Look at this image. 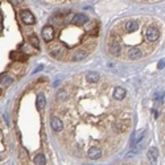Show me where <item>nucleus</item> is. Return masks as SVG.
<instances>
[{
    "instance_id": "obj_1",
    "label": "nucleus",
    "mask_w": 165,
    "mask_h": 165,
    "mask_svg": "<svg viewBox=\"0 0 165 165\" xmlns=\"http://www.w3.org/2000/svg\"><path fill=\"white\" fill-rule=\"evenodd\" d=\"M160 38V31L157 27H155V25L149 24L148 27L145 28V40L148 41V42H151V44H155V42H157Z\"/></svg>"
},
{
    "instance_id": "obj_2",
    "label": "nucleus",
    "mask_w": 165,
    "mask_h": 165,
    "mask_svg": "<svg viewBox=\"0 0 165 165\" xmlns=\"http://www.w3.org/2000/svg\"><path fill=\"white\" fill-rule=\"evenodd\" d=\"M144 56L143 50L140 48H131V49H127V59L130 61H137V59H140L141 57Z\"/></svg>"
},
{
    "instance_id": "obj_3",
    "label": "nucleus",
    "mask_w": 165,
    "mask_h": 165,
    "mask_svg": "<svg viewBox=\"0 0 165 165\" xmlns=\"http://www.w3.org/2000/svg\"><path fill=\"white\" fill-rule=\"evenodd\" d=\"M20 19H21V21L27 25H32V24L36 22V17H34L33 13L28 10H22L21 12H20Z\"/></svg>"
},
{
    "instance_id": "obj_4",
    "label": "nucleus",
    "mask_w": 165,
    "mask_h": 165,
    "mask_svg": "<svg viewBox=\"0 0 165 165\" xmlns=\"http://www.w3.org/2000/svg\"><path fill=\"white\" fill-rule=\"evenodd\" d=\"M41 34H42V38H44L45 42H50V41L54 38L56 31H54V28L52 27V25H45L44 28H42Z\"/></svg>"
},
{
    "instance_id": "obj_5",
    "label": "nucleus",
    "mask_w": 165,
    "mask_h": 165,
    "mask_svg": "<svg viewBox=\"0 0 165 165\" xmlns=\"http://www.w3.org/2000/svg\"><path fill=\"white\" fill-rule=\"evenodd\" d=\"M108 52H110V54H112L114 57H120L121 56L120 45H119L115 40H112V38H108Z\"/></svg>"
},
{
    "instance_id": "obj_6",
    "label": "nucleus",
    "mask_w": 165,
    "mask_h": 165,
    "mask_svg": "<svg viewBox=\"0 0 165 165\" xmlns=\"http://www.w3.org/2000/svg\"><path fill=\"white\" fill-rule=\"evenodd\" d=\"M87 21H89V17L85 13H77V15H74V17L72 20L73 25H75V27H82Z\"/></svg>"
},
{
    "instance_id": "obj_7",
    "label": "nucleus",
    "mask_w": 165,
    "mask_h": 165,
    "mask_svg": "<svg viewBox=\"0 0 165 165\" xmlns=\"http://www.w3.org/2000/svg\"><path fill=\"white\" fill-rule=\"evenodd\" d=\"M87 156H89V159H91V160H98V159H100V156H102V149H100L98 145H93L89 148Z\"/></svg>"
},
{
    "instance_id": "obj_8",
    "label": "nucleus",
    "mask_w": 165,
    "mask_h": 165,
    "mask_svg": "<svg viewBox=\"0 0 165 165\" xmlns=\"http://www.w3.org/2000/svg\"><path fill=\"white\" fill-rule=\"evenodd\" d=\"M89 54L87 50L85 49H75L74 52H73V54L70 56V61H81V59L86 58Z\"/></svg>"
},
{
    "instance_id": "obj_9",
    "label": "nucleus",
    "mask_w": 165,
    "mask_h": 165,
    "mask_svg": "<svg viewBox=\"0 0 165 165\" xmlns=\"http://www.w3.org/2000/svg\"><path fill=\"white\" fill-rule=\"evenodd\" d=\"M50 124H52V128H53L54 132H61L63 130L62 120H61L59 118H57V116H52V119H50Z\"/></svg>"
},
{
    "instance_id": "obj_10",
    "label": "nucleus",
    "mask_w": 165,
    "mask_h": 165,
    "mask_svg": "<svg viewBox=\"0 0 165 165\" xmlns=\"http://www.w3.org/2000/svg\"><path fill=\"white\" fill-rule=\"evenodd\" d=\"M99 79H100V75L98 74L97 72H90V73H87V74L85 75V81L87 82V83H91V85L98 83Z\"/></svg>"
},
{
    "instance_id": "obj_11",
    "label": "nucleus",
    "mask_w": 165,
    "mask_h": 165,
    "mask_svg": "<svg viewBox=\"0 0 165 165\" xmlns=\"http://www.w3.org/2000/svg\"><path fill=\"white\" fill-rule=\"evenodd\" d=\"M112 97H114V99L115 100H123L125 98V90L123 87H120V86H118V87L114 89V91H112Z\"/></svg>"
},
{
    "instance_id": "obj_12",
    "label": "nucleus",
    "mask_w": 165,
    "mask_h": 165,
    "mask_svg": "<svg viewBox=\"0 0 165 165\" xmlns=\"http://www.w3.org/2000/svg\"><path fill=\"white\" fill-rule=\"evenodd\" d=\"M12 82H13V78L11 77L8 73H4V74L0 75V86H1L3 89L8 87V86H10Z\"/></svg>"
},
{
    "instance_id": "obj_13",
    "label": "nucleus",
    "mask_w": 165,
    "mask_h": 165,
    "mask_svg": "<svg viewBox=\"0 0 165 165\" xmlns=\"http://www.w3.org/2000/svg\"><path fill=\"white\" fill-rule=\"evenodd\" d=\"M147 156H148L149 161L152 162V165H155L156 164V160H157V157H159V151H157V148H155V147L149 148V149H148V152H147Z\"/></svg>"
},
{
    "instance_id": "obj_14",
    "label": "nucleus",
    "mask_w": 165,
    "mask_h": 165,
    "mask_svg": "<svg viewBox=\"0 0 165 165\" xmlns=\"http://www.w3.org/2000/svg\"><path fill=\"white\" fill-rule=\"evenodd\" d=\"M10 57H11V59H13V61H17V62H24V61H25V54L21 53V52H19V50L11 52Z\"/></svg>"
},
{
    "instance_id": "obj_15",
    "label": "nucleus",
    "mask_w": 165,
    "mask_h": 165,
    "mask_svg": "<svg viewBox=\"0 0 165 165\" xmlns=\"http://www.w3.org/2000/svg\"><path fill=\"white\" fill-rule=\"evenodd\" d=\"M143 136H144V130H140V131L135 132L134 136H132V139H131V145H135V144L140 143L141 139H143Z\"/></svg>"
},
{
    "instance_id": "obj_16",
    "label": "nucleus",
    "mask_w": 165,
    "mask_h": 165,
    "mask_svg": "<svg viewBox=\"0 0 165 165\" xmlns=\"http://www.w3.org/2000/svg\"><path fill=\"white\" fill-rule=\"evenodd\" d=\"M45 102H46V99H45V95H44V94H38L37 99H36V106H37V110H38V111H41V110L44 108Z\"/></svg>"
},
{
    "instance_id": "obj_17",
    "label": "nucleus",
    "mask_w": 165,
    "mask_h": 165,
    "mask_svg": "<svg viewBox=\"0 0 165 165\" xmlns=\"http://www.w3.org/2000/svg\"><path fill=\"white\" fill-rule=\"evenodd\" d=\"M33 162L36 165H45L46 164V159H45V156L42 155V153H38V155L34 156Z\"/></svg>"
},
{
    "instance_id": "obj_18",
    "label": "nucleus",
    "mask_w": 165,
    "mask_h": 165,
    "mask_svg": "<svg viewBox=\"0 0 165 165\" xmlns=\"http://www.w3.org/2000/svg\"><path fill=\"white\" fill-rule=\"evenodd\" d=\"M29 42H31L32 46H34V48L40 46V42H38V38H37V36H36V34H32L31 37H29Z\"/></svg>"
},
{
    "instance_id": "obj_19",
    "label": "nucleus",
    "mask_w": 165,
    "mask_h": 165,
    "mask_svg": "<svg viewBox=\"0 0 165 165\" xmlns=\"http://www.w3.org/2000/svg\"><path fill=\"white\" fill-rule=\"evenodd\" d=\"M33 48L32 46H29V45H27V44H24L21 46V53H27V54H33Z\"/></svg>"
},
{
    "instance_id": "obj_20",
    "label": "nucleus",
    "mask_w": 165,
    "mask_h": 165,
    "mask_svg": "<svg viewBox=\"0 0 165 165\" xmlns=\"http://www.w3.org/2000/svg\"><path fill=\"white\" fill-rule=\"evenodd\" d=\"M10 3L12 4V5L17 7V5H21V4L24 3V0H10Z\"/></svg>"
},
{
    "instance_id": "obj_21",
    "label": "nucleus",
    "mask_w": 165,
    "mask_h": 165,
    "mask_svg": "<svg viewBox=\"0 0 165 165\" xmlns=\"http://www.w3.org/2000/svg\"><path fill=\"white\" fill-rule=\"evenodd\" d=\"M52 3H70V1H75V0H48Z\"/></svg>"
},
{
    "instance_id": "obj_22",
    "label": "nucleus",
    "mask_w": 165,
    "mask_h": 165,
    "mask_svg": "<svg viewBox=\"0 0 165 165\" xmlns=\"http://www.w3.org/2000/svg\"><path fill=\"white\" fill-rule=\"evenodd\" d=\"M159 69H164V59H160L159 61V65H157Z\"/></svg>"
},
{
    "instance_id": "obj_23",
    "label": "nucleus",
    "mask_w": 165,
    "mask_h": 165,
    "mask_svg": "<svg viewBox=\"0 0 165 165\" xmlns=\"http://www.w3.org/2000/svg\"><path fill=\"white\" fill-rule=\"evenodd\" d=\"M136 1H157V0H136Z\"/></svg>"
},
{
    "instance_id": "obj_24",
    "label": "nucleus",
    "mask_w": 165,
    "mask_h": 165,
    "mask_svg": "<svg viewBox=\"0 0 165 165\" xmlns=\"http://www.w3.org/2000/svg\"><path fill=\"white\" fill-rule=\"evenodd\" d=\"M0 20H1V13H0Z\"/></svg>"
}]
</instances>
